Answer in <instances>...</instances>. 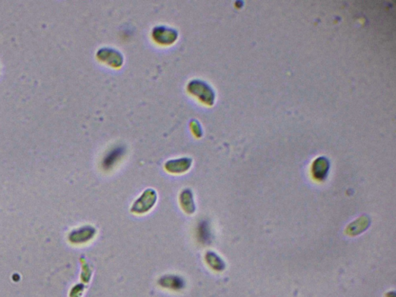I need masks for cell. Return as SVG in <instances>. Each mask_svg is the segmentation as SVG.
I'll return each mask as SVG.
<instances>
[{
  "mask_svg": "<svg viewBox=\"0 0 396 297\" xmlns=\"http://www.w3.org/2000/svg\"><path fill=\"white\" fill-rule=\"evenodd\" d=\"M313 170L316 178L320 180L324 179V177L327 175V170H328V163L325 159H318L314 163Z\"/></svg>",
  "mask_w": 396,
  "mask_h": 297,
  "instance_id": "8fae6325",
  "label": "cell"
},
{
  "mask_svg": "<svg viewBox=\"0 0 396 297\" xmlns=\"http://www.w3.org/2000/svg\"><path fill=\"white\" fill-rule=\"evenodd\" d=\"M196 237L199 242L202 243V244H208L211 242L212 233L208 221L203 220L199 223L196 228Z\"/></svg>",
  "mask_w": 396,
  "mask_h": 297,
  "instance_id": "9c48e42d",
  "label": "cell"
},
{
  "mask_svg": "<svg viewBox=\"0 0 396 297\" xmlns=\"http://www.w3.org/2000/svg\"><path fill=\"white\" fill-rule=\"evenodd\" d=\"M159 285L166 289L172 290H180L184 286V281L180 276L176 275H166L158 281Z\"/></svg>",
  "mask_w": 396,
  "mask_h": 297,
  "instance_id": "8992f818",
  "label": "cell"
},
{
  "mask_svg": "<svg viewBox=\"0 0 396 297\" xmlns=\"http://www.w3.org/2000/svg\"><path fill=\"white\" fill-rule=\"evenodd\" d=\"M97 56L100 61L113 68H119L123 65L124 58L122 53L113 48H101L97 52Z\"/></svg>",
  "mask_w": 396,
  "mask_h": 297,
  "instance_id": "277c9868",
  "label": "cell"
},
{
  "mask_svg": "<svg viewBox=\"0 0 396 297\" xmlns=\"http://www.w3.org/2000/svg\"><path fill=\"white\" fill-rule=\"evenodd\" d=\"M157 202V193L154 189H147L132 204L131 212L136 215H143L151 212Z\"/></svg>",
  "mask_w": 396,
  "mask_h": 297,
  "instance_id": "7a4b0ae2",
  "label": "cell"
},
{
  "mask_svg": "<svg viewBox=\"0 0 396 297\" xmlns=\"http://www.w3.org/2000/svg\"><path fill=\"white\" fill-rule=\"evenodd\" d=\"M187 91L208 106L215 103V94L209 84L202 80H192L187 84Z\"/></svg>",
  "mask_w": 396,
  "mask_h": 297,
  "instance_id": "6da1fadb",
  "label": "cell"
},
{
  "mask_svg": "<svg viewBox=\"0 0 396 297\" xmlns=\"http://www.w3.org/2000/svg\"><path fill=\"white\" fill-rule=\"evenodd\" d=\"M193 160L188 157L168 160L165 164V169L173 174H180L190 170Z\"/></svg>",
  "mask_w": 396,
  "mask_h": 297,
  "instance_id": "5b68a950",
  "label": "cell"
},
{
  "mask_svg": "<svg viewBox=\"0 0 396 297\" xmlns=\"http://www.w3.org/2000/svg\"><path fill=\"white\" fill-rule=\"evenodd\" d=\"M179 200H180V206L185 213H187V215H192L194 213L196 206H195L193 193L191 190L189 189L183 190L180 193Z\"/></svg>",
  "mask_w": 396,
  "mask_h": 297,
  "instance_id": "ba28073f",
  "label": "cell"
},
{
  "mask_svg": "<svg viewBox=\"0 0 396 297\" xmlns=\"http://www.w3.org/2000/svg\"><path fill=\"white\" fill-rule=\"evenodd\" d=\"M125 154V148L122 146H116L113 148L112 151H109L106 157L103 159V167L105 170H110L113 168L116 163L119 162V160L122 158V156Z\"/></svg>",
  "mask_w": 396,
  "mask_h": 297,
  "instance_id": "52a82bcc",
  "label": "cell"
},
{
  "mask_svg": "<svg viewBox=\"0 0 396 297\" xmlns=\"http://www.w3.org/2000/svg\"><path fill=\"white\" fill-rule=\"evenodd\" d=\"M152 36L154 40L160 44L171 45L177 41L178 32L171 27L157 26L153 30Z\"/></svg>",
  "mask_w": 396,
  "mask_h": 297,
  "instance_id": "3957f363",
  "label": "cell"
},
{
  "mask_svg": "<svg viewBox=\"0 0 396 297\" xmlns=\"http://www.w3.org/2000/svg\"><path fill=\"white\" fill-rule=\"evenodd\" d=\"M205 262L213 270L221 271L225 269V263L222 259L213 252H208L205 256Z\"/></svg>",
  "mask_w": 396,
  "mask_h": 297,
  "instance_id": "30bf717a",
  "label": "cell"
}]
</instances>
